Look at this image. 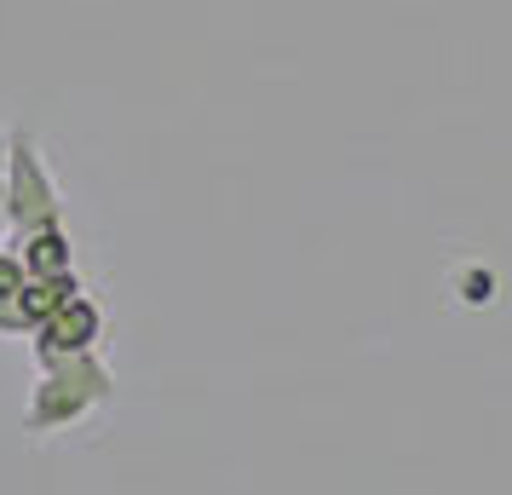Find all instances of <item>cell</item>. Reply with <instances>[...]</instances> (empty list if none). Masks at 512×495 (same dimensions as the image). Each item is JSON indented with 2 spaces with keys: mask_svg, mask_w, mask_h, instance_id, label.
Returning a JSON list of instances; mask_svg holds the SVG:
<instances>
[{
  "mask_svg": "<svg viewBox=\"0 0 512 495\" xmlns=\"http://www.w3.org/2000/svg\"><path fill=\"white\" fill-rule=\"evenodd\" d=\"M29 352H35L41 369L64 363V357H81V352H104V306L93 294H75L70 306H58L41 329L29 334Z\"/></svg>",
  "mask_w": 512,
  "mask_h": 495,
  "instance_id": "3",
  "label": "cell"
},
{
  "mask_svg": "<svg viewBox=\"0 0 512 495\" xmlns=\"http://www.w3.org/2000/svg\"><path fill=\"white\" fill-rule=\"evenodd\" d=\"M0 202H6V133H0ZM0 231H6V213H0Z\"/></svg>",
  "mask_w": 512,
  "mask_h": 495,
  "instance_id": "6",
  "label": "cell"
},
{
  "mask_svg": "<svg viewBox=\"0 0 512 495\" xmlns=\"http://www.w3.org/2000/svg\"><path fill=\"white\" fill-rule=\"evenodd\" d=\"M12 242V254L24 260L29 277H64L75 271V242L64 225H41V231H24V236H6Z\"/></svg>",
  "mask_w": 512,
  "mask_h": 495,
  "instance_id": "4",
  "label": "cell"
},
{
  "mask_svg": "<svg viewBox=\"0 0 512 495\" xmlns=\"http://www.w3.org/2000/svg\"><path fill=\"white\" fill-rule=\"evenodd\" d=\"M6 236L41 231V225H64V190L52 179L41 139L29 127H6Z\"/></svg>",
  "mask_w": 512,
  "mask_h": 495,
  "instance_id": "2",
  "label": "cell"
},
{
  "mask_svg": "<svg viewBox=\"0 0 512 495\" xmlns=\"http://www.w3.org/2000/svg\"><path fill=\"white\" fill-rule=\"evenodd\" d=\"M75 294H87L75 271H64V277H29L24 294L12 300V317H18V329H24V334H35V329H41V323L52 317V311H58V306H70Z\"/></svg>",
  "mask_w": 512,
  "mask_h": 495,
  "instance_id": "5",
  "label": "cell"
},
{
  "mask_svg": "<svg viewBox=\"0 0 512 495\" xmlns=\"http://www.w3.org/2000/svg\"><path fill=\"white\" fill-rule=\"evenodd\" d=\"M116 398V369L104 352H81L64 363H47L41 380L29 386L24 403V432L29 438H52V432H70L75 421H87L93 409Z\"/></svg>",
  "mask_w": 512,
  "mask_h": 495,
  "instance_id": "1",
  "label": "cell"
}]
</instances>
